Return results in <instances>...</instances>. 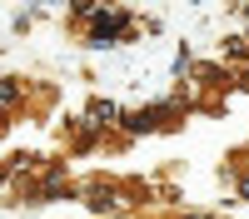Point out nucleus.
<instances>
[{
    "label": "nucleus",
    "mask_w": 249,
    "mask_h": 219,
    "mask_svg": "<svg viewBox=\"0 0 249 219\" xmlns=\"http://www.w3.org/2000/svg\"><path fill=\"white\" fill-rule=\"evenodd\" d=\"M244 199H249V179H244Z\"/></svg>",
    "instance_id": "obj_1"
}]
</instances>
